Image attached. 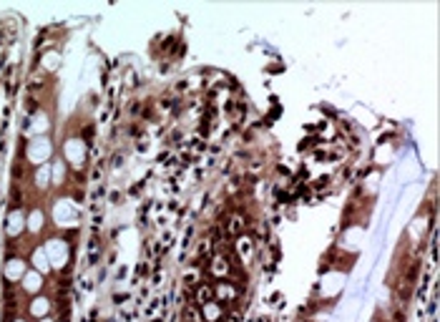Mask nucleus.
Here are the masks:
<instances>
[{
    "mask_svg": "<svg viewBox=\"0 0 440 322\" xmlns=\"http://www.w3.org/2000/svg\"><path fill=\"white\" fill-rule=\"evenodd\" d=\"M189 302L194 304H207V302H214V282L211 280H199L194 287H192V297H189Z\"/></svg>",
    "mask_w": 440,
    "mask_h": 322,
    "instance_id": "1",
    "label": "nucleus"
},
{
    "mask_svg": "<svg viewBox=\"0 0 440 322\" xmlns=\"http://www.w3.org/2000/svg\"><path fill=\"white\" fill-rule=\"evenodd\" d=\"M181 322H204L201 307L194 304V302H186V304L181 307Z\"/></svg>",
    "mask_w": 440,
    "mask_h": 322,
    "instance_id": "2",
    "label": "nucleus"
},
{
    "mask_svg": "<svg viewBox=\"0 0 440 322\" xmlns=\"http://www.w3.org/2000/svg\"><path fill=\"white\" fill-rule=\"evenodd\" d=\"M48 300H33V304H31V312L33 315H48Z\"/></svg>",
    "mask_w": 440,
    "mask_h": 322,
    "instance_id": "3",
    "label": "nucleus"
}]
</instances>
